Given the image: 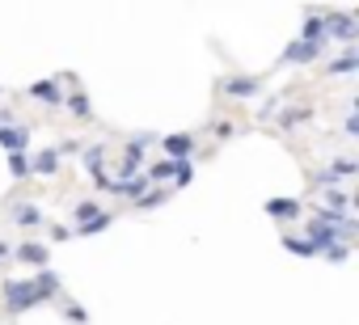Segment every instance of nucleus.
<instances>
[{"label": "nucleus", "mask_w": 359, "mask_h": 325, "mask_svg": "<svg viewBox=\"0 0 359 325\" xmlns=\"http://www.w3.org/2000/svg\"><path fill=\"white\" fill-rule=\"evenodd\" d=\"M34 304H47V300L39 296L34 279H9V283H5V312L22 317V312H30Z\"/></svg>", "instance_id": "1"}, {"label": "nucleus", "mask_w": 359, "mask_h": 325, "mask_svg": "<svg viewBox=\"0 0 359 325\" xmlns=\"http://www.w3.org/2000/svg\"><path fill=\"white\" fill-rule=\"evenodd\" d=\"M359 34L355 18L351 13H325V39H338V43H351Z\"/></svg>", "instance_id": "2"}, {"label": "nucleus", "mask_w": 359, "mask_h": 325, "mask_svg": "<svg viewBox=\"0 0 359 325\" xmlns=\"http://www.w3.org/2000/svg\"><path fill=\"white\" fill-rule=\"evenodd\" d=\"M161 148H165V156H169V160H191V152H195V135L173 131V135H165V139H161Z\"/></svg>", "instance_id": "3"}, {"label": "nucleus", "mask_w": 359, "mask_h": 325, "mask_svg": "<svg viewBox=\"0 0 359 325\" xmlns=\"http://www.w3.org/2000/svg\"><path fill=\"white\" fill-rule=\"evenodd\" d=\"M220 89H224L229 97H258V93H262V76H224Z\"/></svg>", "instance_id": "4"}, {"label": "nucleus", "mask_w": 359, "mask_h": 325, "mask_svg": "<svg viewBox=\"0 0 359 325\" xmlns=\"http://www.w3.org/2000/svg\"><path fill=\"white\" fill-rule=\"evenodd\" d=\"M309 241H313V249L321 254V249H330V245H338V241H342V233H338L334 224H325V220L317 216V220L309 224Z\"/></svg>", "instance_id": "5"}, {"label": "nucleus", "mask_w": 359, "mask_h": 325, "mask_svg": "<svg viewBox=\"0 0 359 325\" xmlns=\"http://www.w3.org/2000/svg\"><path fill=\"white\" fill-rule=\"evenodd\" d=\"M317 55H321V43H309V39H296L283 47V64H309Z\"/></svg>", "instance_id": "6"}, {"label": "nucleus", "mask_w": 359, "mask_h": 325, "mask_svg": "<svg viewBox=\"0 0 359 325\" xmlns=\"http://www.w3.org/2000/svg\"><path fill=\"white\" fill-rule=\"evenodd\" d=\"M304 203L300 199H266V216L271 220H300Z\"/></svg>", "instance_id": "7"}, {"label": "nucleus", "mask_w": 359, "mask_h": 325, "mask_svg": "<svg viewBox=\"0 0 359 325\" xmlns=\"http://www.w3.org/2000/svg\"><path fill=\"white\" fill-rule=\"evenodd\" d=\"M13 254H18V262H26V266H47V258H51V249L39 245V241H22Z\"/></svg>", "instance_id": "8"}, {"label": "nucleus", "mask_w": 359, "mask_h": 325, "mask_svg": "<svg viewBox=\"0 0 359 325\" xmlns=\"http://www.w3.org/2000/svg\"><path fill=\"white\" fill-rule=\"evenodd\" d=\"M26 144H30V131L26 127H0V148L5 152H26Z\"/></svg>", "instance_id": "9"}, {"label": "nucleus", "mask_w": 359, "mask_h": 325, "mask_svg": "<svg viewBox=\"0 0 359 325\" xmlns=\"http://www.w3.org/2000/svg\"><path fill=\"white\" fill-rule=\"evenodd\" d=\"M30 174H39V178H55V174H60V152H55V148L39 152V156L30 160Z\"/></svg>", "instance_id": "10"}, {"label": "nucleus", "mask_w": 359, "mask_h": 325, "mask_svg": "<svg viewBox=\"0 0 359 325\" xmlns=\"http://www.w3.org/2000/svg\"><path fill=\"white\" fill-rule=\"evenodd\" d=\"M30 97L47 102L51 110H60V106H64V93H60V85H55V81H39V85H30Z\"/></svg>", "instance_id": "11"}, {"label": "nucleus", "mask_w": 359, "mask_h": 325, "mask_svg": "<svg viewBox=\"0 0 359 325\" xmlns=\"http://www.w3.org/2000/svg\"><path fill=\"white\" fill-rule=\"evenodd\" d=\"M355 174V160H338V165H330V170H321L313 182L317 186H334V182H342V178H351Z\"/></svg>", "instance_id": "12"}, {"label": "nucleus", "mask_w": 359, "mask_h": 325, "mask_svg": "<svg viewBox=\"0 0 359 325\" xmlns=\"http://www.w3.org/2000/svg\"><path fill=\"white\" fill-rule=\"evenodd\" d=\"M110 224H114V216H110V212H97V216H89V220H81V224H76L72 233H76V237H93V233H106Z\"/></svg>", "instance_id": "13"}, {"label": "nucleus", "mask_w": 359, "mask_h": 325, "mask_svg": "<svg viewBox=\"0 0 359 325\" xmlns=\"http://www.w3.org/2000/svg\"><path fill=\"white\" fill-rule=\"evenodd\" d=\"M152 182H148V174H140V178H123V182H114V195H127V199H140L144 191H148Z\"/></svg>", "instance_id": "14"}, {"label": "nucleus", "mask_w": 359, "mask_h": 325, "mask_svg": "<svg viewBox=\"0 0 359 325\" xmlns=\"http://www.w3.org/2000/svg\"><path fill=\"white\" fill-rule=\"evenodd\" d=\"M304 39H309V43H321V47L330 43V39H325V18H321V13H309V22H304Z\"/></svg>", "instance_id": "15"}, {"label": "nucleus", "mask_w": 359, "mask_h": 325, "mask_svg": "<svg viewBox=\"0 0 359 325\" xmlns=\"http://www.w3.org/2000/svg\"><path fill=\"white\" fill-rule=\"evenodd\" d=\"M355 68H359V55H355V47H346V55H342V60L325 64V72H330V76H346V72H355Z\"/></svg>", "instance_id": "16"}, {"label": "nucleus", "mask_w": 359, "mask_h": 325, "mask_svg": "<svg viewBox=\"0 0 359 325\" xmlns=\"http://www.w3.org/2000/svg\"><path fill=\"white\" fill-rule=\"evenodd\" d=\"M34 287H39L43 300H51V296L60 291V275H55V270H39V275H34Z\"/></svg>", "instance_id": "17"}, {"label": "nucleus", "mask_w": 359, "mask_h": 325, "mask_svg": "<svg viewBox=\"0 0 359 325\" xmlns=\"http://www.w3.org/2000/svg\"><path fill=\"white\" fill-rule=\"evenodd\" d=\"M13 220H18L22 228H34V224H43V212H39L34 203H22V207H13Z\"/></svg>", "instance_id": "18"}, {"label": "nucleus", "mask_w": 359, "mask_h": 325, "mask_svg": "<svg viewBox=\"0 0 359 325\" xmlns=\"http://www.w3.org/2000/svg\"><path fill=\"white\" fill-rule=\"evenodd\" d=\"M283 245H287V254H296V258H317V249H313V241L309 237H283Z\"/></svg>", "instance_id": "19"}, {"label": "nucleus", "mask_w": 359, "mask_h": 325, "mask_svg": "<svg viewBox=\"0 0 359 325\" xmlns=\"http://www.w3.org/2000/svg\"><path fill=\"white\" fill-rule=\"evenodd\" d=\"M64 106H68V110H72L76 118H93V106H89V97H85V93H72V97H68Z\"/></svg>", "instance_id": "20"}, {"label": "nucleus", "mask_w": 359, "mask_h": 325, "mask_svg": "<svg viewBox=\"0 0 359 325\" xmlns=\"http://www.w3.org/2000/svg\"><path fill=\"white\" fill-rule=\"evenodd\" d=\"M309 118H313V110H304V106H296V110L279 114V123H283V127H300V123H309Z\"/></svg>", "instance_id": "21"}, {"label": "nucleus", "mask_w": 359, "mask_h": 325, "mask_svg": "<svg viewBox=\"0 0 359 325\" xmlns=\"http://www.w3.org/2000/svg\"><path fill=\"white\" fill-rule=\"evenodd\" d=\"M9 170H13V178H30V160H26V152H9Z\"/></svg>", "instance_id": "22"}, {"label": "nucleus", "mask_w": 359, "mask_h": 325, "mask_svg": "<svg viewBox=\"0 0 359 325\" xmlns=\"http://www.w3.org/2000/svg\"><path fill=\"white\" fill-rule=\"evenodd\" d=\"M102 160H106V148H102V144L85 148V170H93V174H97V170H102Z\"/></svg>", "instance_id": "23"}, {"label": "nucleus", "mask_w": 359, "mask_h": 325, "mask_svg": "<svg viewBox=\"0 0 359 325\" xmlns=\"http://www.w3.org/2000/svg\"><path fill=\"white\" fill-rule=\"evenodd\" d=\"M144 144H148V139H131V144H127V160H123L127 170H135V165H140V156H144Z\"/></svg>", "instance_id": "24"}, {"label": "nucleus", "mask_w": 359, "mask_h": 325, "mask_svg": "<svg viewBox=\"0 0 359 325\" xmlns=\"http://www.w3.org/2000/svg\"><path fill=\"white\" fill-rule=\"evenodd\" d=\"M173 165H177V160H161V165H152V170H148V182H165V178H173Z\"/></svg>", "instance_id": "25"}, {"label": "nucleus", "mask_w": 359, "mask_h": 325, "mask_svg": "<svg viewBox=\"0 0 359 325\" xmlns=\"http://www.w3.org/2000/svg\"><path fill=\"white\" fill-rule=\"evenodd\" d=\"M191 178H195V165H191V160H177V165H173V182H177V186H187Z\"/></svg>", "instance_id": "26"}, {"label": "nucleus", "mask_w": 359, "mask_h": 325, "mask_svg": "<svg viewBox=\"0 0 359 325\" xmlns=\"http://www.w3.org/2000/svg\"><path fill=\"white\" fill-rule=\"evenodd\" d=\"M135 203H140L144 212H148V207H161V203H165V191H144V195H140Z\"/></svg>", "instance_id": "27"}, {"label": "nucleus", "mask_w": 359, "mask_h": 325, "mask_svg": "<svg viewBox=\"0 0 359 325\" xmlns=\"http://www.w3.org/2000/svg\"><path fill=\"white\" fill-rule=\"evenodd\" d=\"M64 317H68L72 325H85V321H89V312H85L81 304H68V308H64Z\"/></svg>", "instance_id": "28"}, {"label": "nucleus", "mask_w": 359, "mask_h": 325, "mask_svg": "<svg viewBox=\"0 0 359 325\" xmlns=\"http://www.w3.org/2000/svg\"><path fill=\"white\" fill-rule=\"evenodd\" d=\"M97 212H102L97 203H76V224H81V220H89V216H97Z\"/></svg>", "instance_id": "29"}, {"label": "nucleus", "mask_w": 359, "mask_h": 325, "mask_svg": "<svg viewBox=\"0 0 359 325\" xmlns=\"http://www.w3.org/2000/svg\"><path fill=\"white\" fill-rule=\"evenodd\" d=\"M51 237H55V241H68V237H72V228H60V224H51Z\"/></svg>", "instance_id": "30"}, {"label": "nucleus", "mask_w": 359, "mask_h": 325, "mask_svg": "<svg viewBox=\"0 0 359 325\" xmlns=\"http://www.w3.org/2000/svg\"><path fill=\"white\" fill-rule=\"evenodd\" d=\"M13 123V110H0V127H9Z\"/></svg>", "instance_id": "31"}, {"label": "nucleus", "mask_w": 359, "mask_h": 325, "mask_svg": "<svg viewBox=\"0 0 359 325\" xmlns=\"http://www.w3.org/2000/svg\"><path fill=\"white\" fill-rule=\"evenodd\" d=\"M5 262H9V245H5V241H0V266H5Z\"/></svg>", "instance_id": "32"}]
</instances>
